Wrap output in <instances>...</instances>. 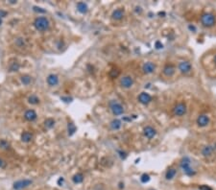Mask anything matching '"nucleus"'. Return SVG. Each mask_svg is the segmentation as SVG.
<instances>
[{
    "instance_id": "obj_1",
    "label": "nucleus",
    "mask_w": 216,
    "mask_h": 190,
    "mask_svg": "<svg viewBox=\"0 0 216 190\" xmlns=\"http://www.w3.org/2000/svg\"><path fill=\"white\" fill-rule=\"evenodd\" d=\"M34 26L36 30L39 32H45L50 27V22L46 16H37L34 21Z\"/></svg>"
},
{
    "instance_id": "obj_2",
    "label": "nucleus",
    "mask_w": 216,
    "mask_h": 190,
    "mask_svg": "<svg viewBox=\"0 0 216 190\" xmlns=\"http://www.w3.org/2000/svg\"><path fill=\"white\" fill-rule=\"evenodd\" d=\"M201 22L204 27H212L216 23V17L210 13H204L201 16Z\"/></svg>"
},
{
    "instance_id": "obj_3",
    "label": "nucleus",
    "mask_w": 216,
    "mask_h": 190,
    "mask_svg": "<svg viewBox=\"0 0 216 190\" xmlns=\"http://www.w3.org/2000/svg\"><path fill=\"white\" fill-rule=\"evenodd\" d=\"M181 167L183 168V172L185 173L187 176H193L195 175V172L193 171V169L190 167V159L188 157H183L181 160Z\"/></svg>"
},
{
    "instance_id": "obj_4",
    "label": "nucleus",
    "mask_w": 216,
    "mask_h": 190,
    "mask_svg": "<svg viewBox=\"0 0 216 190\" xmlns=\"http://www.w3.org/2000/svg\"><path fill=\"white\" fill-rule=\"evenodd\" d=\"M111 109L112 113H113L114 115H120L124 112L123 107L121 106L119 103L115 102V101L111 102Z\"/></svg>"
},
{
    "instance_id": "obj_5",
    "label": "nucleus",
    "mask_w": 216,
    "mask_h": 190,
    "mask_svg": "<svg viewBox=\"0 0 216 190\" xmlns=\"http://www.w3.org/2000/svg\"><path fill=\"white\" fill-rule=\"evenodd\" d=\"M173 111H174V114L177 115V116H183L186 112V106L183 103H179L178 105L175 106Z\"/></svg>"
},
{
    "instance_id": "obj_6",
    "label": "nucleus",
    "mask_w": 216,
    "mask_h": 190,
    "mask_svg": "<svg viewBox=\"0 0 216 190\" xmlns=\"http://www.w3.org/2000/svg\"><path fill=\"white\" fill-rule=\"evenodd\" d=\"M179 70H180L181 73H188V72H190V70H191L192 66H191V63H190L189 62H187V60H183V62H181L180 63H179Z\"/></svg>"
},
{
    "instance_id": "obj_7",
    "label": "nucleus",
    "mask_w": 216,
    "mask_h": 190,
    "mask_svg": "<svg viewBox=\"0 0 216 190\" xmlns=\"http://www.w3.org/2000/svg\"><path fill=\"white\" fill-rule=\"evenodd\" d=\"M24 119L26 121H28V122H33L37 118V114L36 111H34V109H27L25 112H24Z\"/></svg>"
},
{
    "instance_id": "obj_8",
    "label": "nucleus",
    "mask_w": 216,
    "mask_h": 190,
    "mask_svg": "<svg viewBox=\"0 0 216 190\" xmlns=\"http://www.w3.org/2000/svg\"><path fill=\"white\" fill-rule=\"evenodd\" d=\"M31 183H32V180H20L14 183V188L16 190H20L29 185H31Z\"/></svg>"
},
{
    "instance_id": "obj_9",
    "label": "nucleus",
    "mask_w": 216,
    "mask_h": 190,
    "mask_svg": "<svg viewBox=\"0 0 216 190\" xmlns=\"http://www.w3.org/2000/svg\"><path fill=\"white\" fill-rule=\"evenodd\" d=\"M120 85L124 88H130L134 85V80L131 76H124L123 78H121Z\"/></svg>"
},
{
    "instance_id": "obj_10",
    "label": "nucleus",
    "mask_w": 216,
    "mask_h": 190,
    "mask_svg": "<svg viewBox=\"0 0 216 190\" xmlns=\"http://www.w3.org/2000/svg\"><path fill=\"white\" fill-rule=\"evenodd\" d=\"M152 97L149 93H146V92H141V93L138 95V101L143 104V105H147L151 102Z\"/></svg>"
},
{
    "instance_id": "obj_11",
    "label": "nucleus",
    "mask_w": 216,
    "mask_h": 190,
    "mask_svg": "<svg viewBox=\"0 0 216 190\" xmlns=\"http://www.w3.org/2000/svg\"><path fill=\"white\" fill-rule=\"evenodd\" d=\"M156 69V65L155 63H153L151 62H145L143 64V67H142V70L145 74H151L153 72L155 71Z\"/></svg>"
},
{
    "instance_id": "obj_12",
    "label": "nucleus",
    "mask_w": 216,
    "mask_h": 190,
    "mask_svg": "<svg viewBox=\"0 0 216 190\" xmlns=\"http://www.w3.org/2000/svg\"><path fill=\"white\" fill-rule=\"evenodd\" d=\"M143 134L147 138L152 139V138L156 135V134H157V132H156V130L154 128H152L151 126H147L143 130Z\"/></svg>"
},
{
    "instance_id": "obj_13",
    "label": "nucleus",
    "mask_w": 216,
    "mask_h": 190,
    "mask_svg": "<svg viewBox=\"0 0 216 190\" xmlns=\"http://www.w3.org/2000/svg\"><path fill=\"white\" fill-rule=\"evenodd\" d=\"M209 118L206 114H201L197 118V124L200 127H206L209 125Z\"/></svg>"
},
{
    "instance_id": "obj_14",
    "label": "nucleus",
    "mask_w": 216,
    "mask_h": 190,
    "mask_svg": "<svg viewBox=\"0 0 216 190\" xmlns=\"http://www.w3.org/2000/svg\"><path fill=\"white\" fill-rule=\"evenodd\" d=\"M46 82H47V83L50 86H55L59 83V77H58L56 74H50L47 76Z\"/></svg>"
},
{
    "instance_id": "obj_15",
    "label": "nucleus",
    "mask_w": 216,
    "mask_h": 190,
    "mask_svg": "<svg viewBox=\"0 0 216 190\" xmlns=\"http://www.w3.org/2000/svg\"><path fill=\"white\" fill-rule=\"evenodd\" d=\"M175 73V66L173 64H166L163 68V74L167 77H171Z\"/></svg>"
},
{
    "instance_id": "obj_16",
    "label": "nucleus",
    "mask_w": 216,
    "mask_h": 190,
    "mask_svg": "<svg viewBox=\"0 0 216 190\" xmlns=\"http://www.w3.org/2000/svg\"><path fill=\"white\" fill-rule=\"evenodd\" d=\"M20 139H21L22 142L29 143V142H31L32 139H33V134H32L30 132L25 131V132H22L21 135H20Z\"/></svg>"
},
{
    "instance_id": "obj_17",
    "label": "nucleus",
    "mask_w": 216,
    "mask_h": 190,
    "mask_svg": "<svg viewBox=\"0 0 216 190\" xmlns=\"http://www.w3.org/2000/svg\"><path fill=\"white\" fill-rule=\"evenodd\" d=\"M112 18L115 19V20H120L123 18L124 16V11L122 9H117V10H115L113 13L111 14Z\"/></svg>"
},
{
    "instance_id": "obj_18",
    "label": "nucleus",
    "mask_w": 216,
    "mask_h": 190,
    "mask_svg": "<svg viewBox=\"0 0 216 190\" xmlns=\"http://www.w3.org/2000/svg\"><path fill=\"white\" fill-rule=\"evenodd\" d=\"M77 10L81 14H86L88 11V7L86 3L84 2H78L77 3Z\"/></svg>"
},
{
    "instance_id": "obj_19",
    "label": "nucleus",
    "mask_w": 216,
    "mask_h": 190,
    "mask_svg": "<svg viewBox=\"0 0 216 190\" xmlns=\"http://www.w3.org/2000/svg\"><path fill=\"white\" fill-rule=\"evenodd\" d=\"M213 151H214V149H213L210 145L204 146L203 148V150H202V154H203L204 157H210V155H212Z\"/></svg>"
},
{
    "instance_id": "obj_20",
    "label": "nucleus",
    "mask_w": 216,
    "mask_h": 190,
    "mask_svg": "<svg viewBox=\"0 0 216 190\" xmlns=\"http://www.w3.org/2000/svg\"><path fill=\"white\" fill-rule=\"evenodd\" d=\"M28 103L31 104V105H39L40 103L39 98L35 94H32L28 97Z\"/></svg>"
},
{
    "instance_id": "obj_21",
    "label": "nucleus",
    "mask_w": 216,
    "mask_h": 190,
    "mask_svg": "<svg viewBox=\"0 0 216 190\" xmlns=\"http://www.w3.org/2000/svg\"><path fill=\"white\" fill-rule=\"evenodd\" d=\"M20 81H21V83L24 86H28L32 83V77L30 75H27V74L22 75V76L20 77Z\"/></svg>"
},
{
    "instance_id": "obj_22",
    "label": "nucleus",
    "mask_w": 216,
    "mask_h": 190,
    "mask_svg": "<svg viewBox=\"0 0 216 190\" xmlns=\"http://www.w3.org/2000/svg\"><path fill=\"white\" fill-rule=\"evenodd\" d=\"M20 68V64L18 62H13L9 65V71L10 72H16L18 71Z\"/></svg>"
},
{
    "instance_id": "obj_23",
    "label": "nucleus",
    "mask_w": 216,
    "mask_h": 190,
    "mask_svg": "<svg viewBox=\"0 0 216 190\" xmlns=\"http://www.w3.org/2000/svg\"><path fill=\"white\" fill-rule=\"evenodd\" d=\"M121 125H122V123H121V121L118 120V119H113L111 122V128L112 130H118L121 127Z\"/></svg>"
},
{
    "instance_id": "obj_24",
    "label": "nucleus",
    "mask_w": 216,
    "mask_h": 190,
    "mask_svg": "<svg viewBox=\"0 0 216 190\" xmlns=\"http://www.w3.org/2000/svg\"><path fill=\"white\" fill-rule=\"evenodd\" d=\"M72 180L75 183H81L84 180V175L81 174V173H78V174L74 175V177L72 178Z\"/></svg>"
},
{
    "instance_id": "obj_25",
    "label": "nucleus",
    "mask_w": 216,
    "mask_h": 190,
    "mask_svg": "<svg viewBox=\"0 0 216 190\" xmlns=\"http://www.w3.org/2000/svg\"><path fill=\"white\" fill-rule=\"evenodd\" d=\"M44 126H45V128H47V129H52L55 126V120L53 118H47V119L44 121Z\"/></svg>"
},
{
    "instance_id": "obj_26",
    "label": "nucleus",
    "mask_w": 216,
    "mask_h": 190,
    "mask_svg": "<svg viewBox=\"0 0 216 190\" xmlns=\"http://www.w3.org/2000/svg\"><path fill=\"white\" fill-rule=\"evenodd\" d=\"M176 173H177V170L174 169V168H171V169H169L168 171L166 172V176H165V177H166L167 180H172V178L175 177Z\"/></svg>"
},
{
    "instance_id": "obj_27",
    "label": "nucleus",
    "mask_w": 216,
    "mask_h": 190,
    "mask_svg": "<svg viewBox=\"0 0 216 190\" xmlns=\"http://www.w3.org/2000/svg\"><path fill=\"white\" fill-rule=\"evenodd\" d=\"M16 46H18L19 48H23L26 45L25 39H23V37H17L16 39Z\"/></svg>"
},
{
    "instance_id": "obj_28",
    "label": "nucleus",
    "mask_w": 216,
    "mask_h": 190,
    "mask_svg": "<svg viewBox=\"0 0 216 190\" xmlns=\"http://www.w3.org/2000/svg\"><path fill=\"white\" fill-rule=\"evenodd\" d=\"M76 132V127L73 123H68V134L72 135L74 132Z\"/></svg>"
},
{
    "instance_id": "obj_29",
    "label": "nucleus",
    "mask_w": 216,
    "mask_h": 190,
    "mask_svg": "<svg viewBox=\"0 0 216 190\" xmlns=\"http://www.w3.org/2000/svg\"><path fill=\"white\" fill-rule=\"evenodd\" d=\"M9 147H10V143H9L7 140H5V139L0 140V148H1V149H8Z\"/></svg>"
},
{
    "instance_id": "obj_30",
    "label": "nucleus",
    "mask_w": 216,
    "mask_h": 190,
    "mask_svg": "<svg viewBox=\"0 0 216 190\" xmlns=\"http://www.w3.org/2000/svg\"><path fill=\"white\" fill-rule=\"evenodd\" d=\"M119 75V70H116V69H112V70L109 72V76L112 78H115Z\"/></svg>"
},
{
    "instance_id": "obj_31",
    "label": "nucleus",
    "mask_w": 216,
    "mask_h": 190,
    "mask_svg": "<svg viewBox=\"0 0 216 190\" xmlns=\"http://www.w3.org/2000/svg\"><path fill=\"white\" fill-rule=\"evenodd\" d=\"M140 180H141V181H142V183H147V181L150 180V177H149V176L147 175V174H143L142 176H141V178H140Z\"/></svg>"
},
{
    "instance_id": "obj_32",
    "label": "nucleus",
    "mask_w": 216,
    "mask_h": 190,
    "mask_svg": "<svg viewBox=\"0 0 216 190\" xmlns=\"http://www.w3.org/2000/svg\"><path fill=\"white\" fill-rule=\"evenodd\" d=\"M200 189L201 190H212L210 187H209V186H206V185H203V186H201L200 187Z\"/></svg>"
},
{
    "instance_id": "obj_33",
    "label": "nucleus",
    "mask_w": 216,
    "mask_h": 190,
    "mask_svg": "<svg viewBox=\"0 0 216 190\" xmlns=\"http://www.w3.org/2000/svg\"><path fill=\"white\" fill-rule=\"evenodd\" d=\"M156 47H157L158 49H160V48H162V44H161L160 41H157L156 42Z\"/></svg>"
},
{
    "instance_id": "obj_34",
    "label": "nucleus",
    "mask_w": 216,
    "mask_h": 190,
    "mask_svg": "<svg viewBox=\"0 0 216 190\" xmlns=\"http://www.w3.org/2000/svg\"><path fill=\"white\" fill-rule=\"evenodd\" d=\"M34 10L37 12H41V13H45V10H41V8H37V7H34Z\"/></svg>"
},
{
    "instance_id": "obj_35",
    "label": "nucleus",
    "mask_w": 216,
    "mask_h": 190,
    "mask_svg": "<svg viewBox=\"0 0 216 190\" xmlns=\"http://www.w3.org/2000/svg\"><path fill=\"white\" fill-rule=\"evenodd\" d=\"M6 14H7V13L4 11H0V17H4Z\"/></svg>"
},
{
    "instance_id": "obj_36",
    "label": "nucleus",
    "mask_w": 216,
    "mask_h": 190,
    "mask_svg": "<svg viewBox=\"0 0 216 190\" xmlns=\"http://www.w3.org/2000/svg\"><path fill=\"white\" fill-rule=\"evenodd\" d=\"M5 164V161L2 159V158H0V168H2L3 166H4Z\"/></svg>"
},
{
    "instance_id": "obj_37",
    "label": "nucleus",
    "mask_w": 216,
    "mask_h": 190,
    "mask_svg": "<svg viewBox=\"0 0 216 190\" xmlns=\"http://www.w3.org/2000/svg\"><path fill=\"white\" fill-rule=\"evenodd\" d=\"M2 24V17H0V25Z\"/></svg>"
},
{
    "instance_id": "obj_38",
    "label": "nucleus",
    "mask_w": 216,
    "mask_h": 190,
    "mask_svg": "<svg viewBox=\"0 0 216 190\" xmlns=\"http://www.w3.org/2000/svg\"><path fill=\"white\" fill-rule=\"evenodd\" d=\"M214 62H215V63H216V55H215V57H214Z\"/></svg>"
}]
</instances>
